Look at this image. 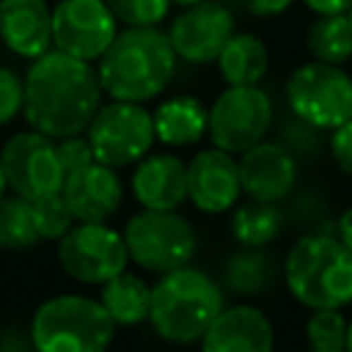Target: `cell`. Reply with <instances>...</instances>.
I'll return each instance as SVG.
<instances>
[{
    "label": "cell",
    "mask_w": 352,
    "mask_h": 352,
    "mask_svg": "<svg viewBox=\"0 0 352 352\" xmlns=\"http://www.w3.org/2000/svg\"><path fill=\"white\" fill-rule=\"evenodd\" d=\"M168 41L179 60L192 66L214 63L236 33V19L231 8L220 0H201L195 6L182 8L168 25Z\"/></svg>",
    "instance_id": "obj_13"
},
{
    "label": "cell",
    "mask_w": 352,
    "mask_h": 352,
    "mask_svg": "<svg viewBox=\"0 0 352 352\" xmlns=\"http://www.w3.org/2000/svg\"><path fill=\"white\" fill-rule=\"evenodd\" d=\"M278 278L275 258L264 248H239L231 253L220 272V286L239 297H256L272 289Z\"/></svg>",
    "instance_id": "obj_23"
},
{
    "label": "cell",
    "mask_w": 352,
    "mask_h": 352,
    "mask_svg": "<svg viewBox=\"0 0 352 352\" xmlns=\"http://www.w3.org/2000/svg\"><path fill=\"white\" fill-rule=\"evenodd\" d=\"M292 297L316 308H344L352 302V250L330 231L300 236L283 264Z\"/></svg>",
    "instance_id": "obj_4"
},
{
    "label": "cell",
    "mask_w": 352,
    "mask_h": 352,
    "mask_svg": "<svg viewBox=\"0 0 352 352\" xmlns=\"http://www.w3.org/2000/svg\"><path fill=\"white\" fill-rule=\"evenodd\" d=\"M223 308V286L206 270L184 264L151 286L148 324L165 344L190 346L204 338Z\"/></svg>",
    "instance_id": "obj_3"
},
{
    "label": "cell",
    "mask_w": 352,
    "mask_h": 352,
    "mask_svg": "<svg viewBox=\"0 0 352 352\" xmlns=\"http://www.w3.org/2000/svg\"><path fill=\"white\" fill-rule=\"evenodd\" d=\"M302 3L316 16H324V14H346L352 8V0H302Z\"/></svg>",
    "instance_id": "obj_36"
},
{
    "label": "cell",
    "mask_w": 352,
    "mask_h": 352,
    "mask_svg": "<svg viewBox=\"0 0 352 352\" xmlns=\"http://www.w3.org/2000/svg\"><path fill=\"white\" fill-rule=\"evenodd\" d=\"M129 184L140 209H179L187 201V162L170 151H148L140 162H135Z\"/></svg>",
    "instance_id": "obj_19"
},
{
    "label": "cell",
    "mask_w": 352,
    "mask_h": 352,
    "mask_svg": "<svg viewBox=\"0 0 352 352\" xmlns=\"http://www.w3.org/2000/svg\"><path fill=\"white\" fill-rule=\"evenodd\" d=\"M22 85L25 124L52 140L82 135L104 96L96 66L55 47L30 60L22 74Z\"/></svg>",
    "instance_id": "obj_1"
},
{
    "label": "cell",
    "mask_w": 352,
    "mask_h": 352,
    "mask_svg": "<svg viewBox=\"0 0 352 352\" xmlns=\"http://www.w3.org/2000/svg\"><path fill=\"white\" fill-rule=\"evenodd\" d=\"M85 138L91 143L94 160L110 168H126L140 162L157 135H154V116L146 104L138 102H102L96 116L91 118Z\"/></svg>",
    "instance_id": "obj_7"
},
{
    "label": "cell",
    "mask_w": 352,
    "mask_h": 352,
    "mask_svg": "<svg viewBox=\"0 0 352 352\" xmlns=\"http://www.w3.org/2000/svg\"><path fill=\"white\" fill-rule=\"evenodd\" d=\"M8 192V182H6V170H3V162H0V198Z\"/></svg>",
    "instance_id": "obj_38"
},
{
    "label": "cell",
    "mask_w": 352,
    "mask_h": 352,
    "mask_svg": "<svg viewBox=\"0 0 352 352\" xmlns=\"http://www.w3.org/2000/svg\"><path fill=\"white\" fill-rule=\"evenodd\" d=\"M239 179L250 201L280 204L297 187V157L278 140H261L239 154Z\"/></svg>",
    "instance_id": "obj_15"
},
{
    "label": "cell",
    "mask_w": 352,
    "mask_h": 352,
    "mask_svg": "<svg viewBox=\"0 0 352 352\" xmlns=\"http://www.w3.org/2000/svg\"><path fill=\"white\" fill-rule=\"evenodd\" d=\"M0 352H36L30 330H19V327L0 330Z\"/></svg>",
    "instance_id": "obj_35"
},
{
    "label": "cell",
    "mask_w": 352,
    "mask_h": 352,
    "mask_svg": "<svg viewBox=\"0 0 352 352\" xmlns=\"http://www.w3.org/2000/svg\"><path fill=\"white\" fill-rule=\"evenodd\" d=\"M242 198L239 160L223 148H201L187 162V201L204 214H223Z\"/></svg>",
    "instance_id": "obj_14"
},
{
    "label": "cell",
    "mask_w": 352,
    "mask_h": 352,
    "mask_svg": "<svg viewBox=\"0 0 352 352\" xmlns=\"http://www.w3.org/2000/svg\"><path fill=\"white\" fill-rule=\"evenodd\" d=\"M214 63L226 85H258L270 69V50L256 33H234Z\"/></svg>",
    "instance_id": "obj_22"
},
{
    "label": "cell",
    "mask_w": 352,
    "mask_h": 352,
    "mask_svg": "<svg viewBox=\"0 0 352 352\" xmlns=\"http://www.w3.org/2000/svg\"><path fill=\"white\" fill-rule=\"evenodd\" d=\"M344 352H352V319L346 322V346H344Z\"/></svg>",
    "instance_id": "obj_39"
},
{
    "label": "cell",
    "mask_w": 352,
    "mask_h": 352,
    "mask_svg": "<svg viewBox=\"0 0 352 352\" xmlns=\"http://www.w3.org/2000/svg\"><path fill=\"white\" fill-rule=\"evenodd\" d=\"M173 6H179V8H187V6H195V3H201V0H170Z\"/></svg>",
    "instance_id": "obj_40"
},
{
    "label": "cell",
    "mask_w": 352,
    "mask_h": 352,
    "mask_svg": "<svg viewBox=\"0 0 352 352\" xmlns=\"http://www.w3.org/2000/svg\"><path fill=\"white\" fill-rule=\"evenodd\" d=\"M272 126H275V140H278L286 151H292L297 160H300V157L314 160V157L322 151V146H324V129L308 124L305 118L294 116L292 110H289L278 124H272Z\"/></svg>",
    "instance_id": "obj_28"
},
{
    "label": "cell",
    "mask_w": 352,
    "mask_h": 352,
    "mask_svg": "<svg viewBox=\"0 0 352 352\" xmlns=\"http://www.w3.org/2000/svg\"><path fill=\"white\" fill-rule=\"evenodd\" d=\"M151 116H154L157 143L168 148H187L198 143L209 126V107H204L195 96L187 94L162 99Z\"/></svg>",
    "instance_id": "obj_20"
},
{
    "label": "cell",
    "mask_w": 352,
    "mask_h": 352,
    "mask_svg": "<svg viewBox=\"0 0 352 352\" xmlns=\"http://www.w3.org/2000/svg\"><path fill=\"white\" fill-rule=\"evenodd\" d=\"M58 157H60V162H63L66 176H69L72 170H80V168H85L88 162H94V151H91V143H88V138H85V132L58 140Z\"/></svg>",
    "instance_id": "obj_32"
},
{
    "label": "cell",
    "mask_w": 352,
    "mask_h": 352,
    "mask_svg": "<svg viewBox=\"0 0 352 352\" xmlns=\"http://www.w3.org/2000/svg\"><path fill=\"white\" fill-rule=\"evenodd\" d=\"M0 44L28 63L50 52L52 6L47 0H0Z\"/></svg>",
    "instance_id": "obj_18"
},
{
    "label": "cell",
    "mask_w": 352,
    "mask_h": 352,
    "mask_svg": "<svg viewBox=\"0 0 352 352\" xmlns=\"http://www.w3.org/2000/svg\"><path fill=\"white\" fill-rule=\"evenodd\" d=\"M124 28H157L170 11V0H104Z\"/></svg>",
    "instance_id": "obj_30"
},
{
    "label": "cell",
    "mask_w": 352,
    "mask_h": 352,
    "mask_svg": "<svg viewBox=\"0 0 352 352\" xmlns=\"http://www.w3.org/2000/svg\"><path fill=\"white\" fill-rule=\"evenodd\" d=\"M336 236L352 250V206H346L336 220Z\"/></svg>",
    "instance_id": "obj_37"
},
{
    "label": "cell",
    "mask_w": 352,
    "mask_h": 352,
    "mask_svg": "<svg viewBox=\"0 0 352 352\" xmlns=\"http://www.w3.org/2000/svg\"><path fill=\"white\" fill-rule=\"evenodd\" d=\"M286 104L308 124L333 132L352 121V77L344 66L308 60L289 74Z\"/></svg>",
    "instance_id": "obj_8"
},
{
    "label": "cell",
    "mask_w": 352,
    "mask_h": 352,
    "mask_svg": "<svg viewBox=\"0 0 352 352\" xmlns=\"http://www.w3.org/2000/svg\"><path fill=\"white\" fill-rule=\"evenodd\" d=\"M275 124L272 99L258 85H226L209 107V143L234 157L267 140Z\"/></svg>",
    "instance_id": "obj_9"
},
{
    "label": "cell",
    "mask_w": 352,
    "mask_h": 352,
    "mask_svg": "<svg viewBox=\"0 0 352 352\" xmlns=\"http://www.w3.org/2000/svg\"><path fill=\"white\" fill-rule=\"evenodd\" d=\"M30 204H33L36 231H38V236H41L44 242H58V239L66 236V234L72 231V226L77 223L60 192L36 198V201H30Z\"/></svg>",
    "instance_id": "obj_29"
},
{
    "label": "cell",
    "mask_w": 352,
    "mask_h": 352,
    "mask_svg": "<svg viewBox=\"0 0 352 352\" xmlns=\"http://www.w3.org/2000/svg\"><path fill=\"white\" fill-rule=\"evenodd\" d=\"M272 349H275V327L270 316L250 302L223 308L201 338V352H272Z\"/></svg>",
    "instance_id": "obj_17"
},
{
    "label": "cell",
    "mask_w": 352,
    "mask_h": 352,
    "mask_svg": "<svg viewBox=\"0 0 352 352\" xmlns=\"http://www.w3.org/2000/svg\"><path fill=\"white\" fill-rule=\"evenodd\" d=\"M327 146H330V157L338 165V170L352 176V121L336 126L330 132V143Z\"/></svg>",
    "instance_id": "obj_33"
},
{
    "label": "cell",
    "mask_w": 352,
    "mask_h": 352,
    "mask_svg": "<svg viewBox=\"0 0 352 352\" xmlns=\"http://www.w3.org/2000/svg\"><path fill=\"white\" fill-rule=\"evenodd\" d=\"M99 302L116 327H138V324L148 322L151 286L146 283L143 275L124 270L121 275H116L99 286Z\"/></svg>",
    "instance_id": "obj_21"
},
{
    "label": "cell",
    "mask_w": 352,
    "mask_h": 352,
    "mask_svg": "<svg viewBox=\"0 0 352 352\" xmlns=\"http://www.w3.org/2000/svg\"><path fill=\"white\" fill-rule=\"evenodd\" d=\"M60 195L77 223H107L124 204V184L116 168L94 160L66 176Z\"/></svg>",
    "instance_id": "obj_16"
},
{
    "label": "cell",
    "mask_w": 352,
    "mask_h": 352,
    "mask_svg": "<svg viewBox=\"0 0 352 352\" xmlns=\"http://www.w3.org/2000/svg\"><path fill=\"white\" fill-rule=\"evenodd\" d=\"M286 214L278 204L245 201L231 209V236L239 248H267L280 236Z\"/></svg>",
    "instance_id": "obj_24"
},
{
    "label": "cell",
    "mask_w": 352,
    "mask_h": 352,
    "mask_svg": "<svg viewBox=\"0 0 352 352\" xmlns=\"http://www.w3.org/2000/svg\"><path fill=\"white\" fill-rule=\"evenodd\" d=\"M308 352H322V349H308Z\"/></svg>",
    "instance_id": "obj_42"
},
{
    "label": "cell",
    "mask_w": 352,
    "mask_h": 352,
    "mask_svg": "<svg viewBox=\"0 0 352 352\" xmlns=\"http://www.w3.org/2000/svg\"><path fill=\"white\" fill-rule=\"evenodd\" d=\"M242 8L250 14V16H258V19H272V16H280L292 8L294 0H239Z\"/></svg>",
    "instance_id": "obj_34"
},
{
    "label": "cell",
    "mask_w": 352,
    "mask_h": 352,
    "mask_svg": "<svg viewBox=\"0 0 352 352\" xmlns=\"http://www.w3.org/2000/svg\"><path fill=\"white\" fill-rule=\"evenodd\" d=\"M346 316L341 308H316L305 319V341L308 349H322V352H344L346 346Z\"/></svg>",
    "instance_id": "obj_27"
},
{
    "label": "cell",
    "mask_w": 352,
    "mask_h": 352,
    "mask_svg": "<svg viewBox=\"0 0 352 352\" xmlns=\"http://www.w3.org/2000/svg\"><path fill=\"white\" fill-rule=\"evenodd\" d=\"M118 36V19L104 0H58L52 6V47L96 63Z\"/></svg>",
    "instance_id": "obj_12"
},
{
    "label": "cell",
    "mask_w": 352,
    "mask_h": 352,
    "mask_svg": "<svg viewBox=\"0 0 352 352\" xmlns=\"http://www.w3.org/2000/svg\"><path fill=\"white\" fill-rule=\"evenodd\" d=\"M346 16H349V25H352V8H349V11H346Z\"/></svg>",
    "instance_id": "obj_41"
},
{
    "label": "cell",
    "mask_w": 352,
    "mask_h": 352,
    "mask_svg": "<svg viewBox=\"0 0 352 352\" xmlns=\"http://www.w3.org/2000/svg\"><path fill=\"white\" fill-rule=\"evenodd\" d=\"M22 102H25L22 74L14 72L11 66H0V129L11 126L22 116Z\"/></svg>",
    "instance_id": "obj_31"
},
{
    "label": "cell",
    "mask_w": 352,
    "mask_h": 352,
    "mask_svg": "<svg viewBox=\"0 0 352 352\" xmlns=\"http://www.w3.org/2000/svg\"><path fill=\"white\" fill-rule=\"evenodd\" d=\"M305 50L311 60L344 66L352 60V25L346 14H324L316 16L305 28Z\"/></svg>",
    "instance_id": "obj_25"
},
{
    "label": "cell",
    "mask_w": 352,
    "mask_h": 352,
    "mask_svg": "<svg viewBox=\"0 0 352 352\" xmlns=\"http://www.w3.org/2000/svg\"><path fill=\"white\" fill-rule=\"evenodd\" d=\"M0 162L6 170L8 192H14V195L36 201V198L63 190L66 170L58 157V140L36 132L30 126L19 129L3 140Z\"/></svg>",
    "instance_id": "obj_11"
},
{
    "label": "cell",
    "mask_w": 352,
    "mask_h": 352,
    "mask_svg": "<svg viewBox=\"0 0 352 352\" xmlns=\"http://www.w3.org/2000/svg\"><path fill=\"white\" fill-rule=\"evenodd\" d=\"M28 330L36 352H107L116 338V324L99 297L77 292L41 300Z\"/></svg>",
    "instance_id": "obj_5"
},
{
    "label": "cell",
    "mask_w": 352,
    "mask_h": 352,
    "mask_svg": "<svg viewBox=\"0 0 352 352\" xmlns=\"http://www.w3.org/2000/svg\"><path fill=\"white\" fill-rule=\"evenodd\" d=\"M55 258L66 278L82 286H102L129 267L124 234L107 223H74L58 239Z\"/></svg>",
    "instance_id": "obj_10"
},
{
    "label": "cell",
    "mask_w": 352,
    "mask_h": 352,
    "mask_svg": "<svg viewBox=\"0 0 352 352\" xmlns=\"http://www.w3.org/2000/svg\"><path fill=\"white\" fill-rule=\"evenodd\" d=\"M121 234L129 250V261L154 275H165L190 264L198 248L192 223L176 209H140L126 220Z\"/></svg>",
    "instance_id": "obj_6"
},
{
    "label": "cell",
    "mask_w": 352,
    "mask_h": 352,
    "mask_svg": "<svg viewBox=\"0 0 352 352\" xmlns=\"http://www.w3.org/2000/svg\"><path fill=\"white\" fill-rule=\"evenodd\" d=\"M176 52L160 28H124L96 60L104 96L146 104L157 99L176 74Z\"/></svg>",
    "instance_id": "obj_2"
},
{
    "label": "cell",
    "mask_w": 352,
    "mask_h": 352,
    "mask_svg": "<svg viewBox=\"0 0 352 352\" xmlns=\"http://www.w3.org/2000/svg\"><path fill=\"white\" fill-rule=\"evenodd\" d=\"M41 242L33 220V204L22 195L6 192L0 198V250L25 253Z\"/></svg>",
    "instance_id": "obj_26"
}]
</instances>
